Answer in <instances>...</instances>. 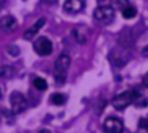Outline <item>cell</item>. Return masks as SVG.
Listing matches in <instances>:
<instances>
[{
	"label": "cell",
	"instance_id": "obj_11",
	"mask_svg": "<svg viewBox=\"0 0 148 133\" xmlns=\"http://www.w3.org/2000/svg\"><path fill=\"white\" fill-rule=\"evenodd\" d=\"M73 36H74V39H76L79 44H84L87 41V34L82 33V27H76V28L73 30Z\"/></svg>",
	"mask_w": 148,
	"mask_h": 133
},
{
	"label": "cell",
	"instance_id": "obj_15",
	"mask_svg": "<svg viewBox=\"0 0 148 133\" xmlns=\"http://www.w3.org/2000/svg\"><path fill=\"white\" fill-rule=\"evenodd\" d=\"M33 86L36 88L38 91H44L47 88V83H46L44 78H41V77H36V78L33 80Z\"/></svg>",
	"mask_w": 148,
	"mask_h": 133
},
{
	"label": "cell",
	"instance_id": "obj_4",
	"mask_svg": "<svg viewBox=\"0 0 148 133\" xmlns=\"http://www.w3.org/2000/svg\"><path fill=\"white\" fill-rule=\"evenodd\" d=\"M10 105H11V110L13 113H22L24 110L27 108V99L24 94L17 92V91H14V92H11V96H10Z\"/></svg>",
	"mask_w": 148,
	"mask_h": 133
},
{
	"label": "cell",
	"instance_id": "obj_2",
	"mask_svg": "<svg viewBox=\"0 0 148 133\" xmlns=\"http://www.w3.org/2000/svg\"><path fill=\"white\" fill-rule=\"evenodd\" d=\"M115 17V8L114 6H109V5H103V6H98L93 13V19L99 24H110Z\"/></svg>",
	"mask_w": 148,
	"mask_h": 133
},
{
	"label": "cell",
	"instance_id": "obj_1",
	"mask_svg": "<svg viewBox=\"0 0 148 133\" xmlns=\"http://www.w3.org/2000/svg\"><path fill=\"white\" fill-rule=\"evenodd\" d=\"M71 66V58L68 53H62L55 61L54 66V78L57 85H63L66 82V75H68V69Z\"/></svg>",
	"mask_w": 148,
	"mask_h": 133
},
{
	"label": "cell",
	"instance_id": "obj_10",
	"mask_svg": "<svg viewBox=\"0 0 148 133\" xmlns=\"http://www.w3.org/2000/svg\"><path fill=\"white\" fill-rule=\"evenodd\" d=\"M84 6H85L84 0H65L63 3V9L66 13H79L84 9Z\"/></svg>",
	"mask_w": 148,
	"mask_h": 133
},
{
	"label": "cell",
	"instance_id": "obj_5",
	"mask_svg": "<svg viewBox=\"0 0 148 133\" xmlns=\"http://www.w3.org/2000/svg\"><path fill=\"white\" fill-rule=\"evenodd\" d=\"M131 103H132V89L118 94V96H115L114 100H112V107H114L115 110H125V108H128Z\"/></svg>",
	"mask_w": 148,
	"mask_h": 133
},
{
	"label": "cell",
	"instance_id": "obj_22",
	"mask_svg": "<svg viewBox=\"0 0 148 133\" xmlns=\"http://www.w3.org/2000/svg\"><path fill=\"white\" fill-rule=\"evenodd\" d=\"M40 133H51L49 130H46V128H43V130H40Z\"/></svg>",
	"mask_w": 148,
	"mask_h": 133
},
{
	"label": "cell",
	"instance_id": "obj_17",
	"mask_svg": "<svg viewBox=\"0 0 148 133\" xmlns=\"http://www.w3.org/2000/svg\"><path fill=\"white\" fill-rule=\"evenodd\" d=\"M8 55H13V57H19V49L16 45H10L8 47Z\"/></svg>",
	"mask_w": 148,
	"mask_h": 133
},
{
	"label": "cell",
	"instance_id": "obj_12",
	"mask_svg": "<svg viewBox=\"0 0 148 133\" xmlns=\"http://www.w3.org/2000/svg\"><path fill=\"white\" fill-rule=\"evenodd\" d=\"M121 16L125 17V19H132V17H136V16H137V9L134 8V6L128 5L126 8H123V9H121Z\"/></svg>",
	"mask_w": 148,
	"mask_h": 133
},
{
	"label": "cell",
	"instance_id": "obj_19",
	"mask_svg": "<svg viewBox=\"0 0 148 133\" xmlns=\"http://www.w3.org/2000/svg\"><path fill=\"white\" fill-rule=\"evenodd\" d=\"M142 53H143V57H147V58H148V45H145V47H143Z\"/></svg>",
	"mask_w": 148,
	"mask_h": 133
},
{
	"label": "cell",
	"instance_id": "obj_8",
	"mask_svg": "<svg viewBox=\"0 0 148 133\" xmlns=\"http://www.w3.org/2000/svg\"><path fill=\"white\" fill-rule=\"evenodd\" d=\"M0 28H2L5 33H13L17 28V20L16 17H13L11 14H6L0 19Z\"/></svg>",
	"mask_w": 148,
	"mask_h": 133
},
{
	"label": "cell",
	"instance_id": "obj_20",
	"mask_svg": "<svg viewBox=\"0 0 148 133\" xmlns=\"http://www.w3.org/2000/svg\"><path fill=\"white\" fill-rule=\"evenodd\" d=\"M143 85H145L147 88H148V74L145 75V78H143Z\"/></svg>",
	"mask_w": 148,
	"mask_h": 133
},
{
	"label": "cell",
	"instance_id": "obj_9",
	"mask_svg": "<svg viewBox=\"0 0 148 133\" xmlns=\"http://www.w3.org/2000/svg\"><path fill=\"white\" fill-rule=\"evenodd\" d=\"M44 24H46V19H44V17H41L40 20H36V22H35L33 25H32L30 28L24 33V38H25L27 41H32L33 38H36V34L40 33V30L44 27Z\"/></svg>",
	"mask_w": 148,
	"mask_h": 133
},
{
	"label": "cell",
	"instance_id": "obj_7",
	"mask_svg": "<svg viewBox=\"0 0 148 133\" xmlns=\"http://www.w3.org/2000/svg\"><path fill=\"white\" fill-rule=\"evenodd\" d=\"M132 103L137 108H145L148 107V94L142 88L132 89Z\"/></svg>",
	"mask_w": 148,
	"mask_h": 133
},
{
	"label": "cell",
	"instance_id": "obj_13",
	"mask_svg": "<svg viewBox=\"0 0 148 133\" xmlns=\"http://www.w3.org/2000/svg\"><path fill=\"white\" fill-rule=\"evenodd\" d=\"M51 102L54 103V105H65L66 102V96L65 94H62V92H55V94H52L51 96Z\"/></svg>",
	"mask_w": 148,
	"mask_h": 133
},
{
	"label": "cell",
	"instance_id": "obj_14",
	"mask_svg": "<svg viewBox=\"0 0 148 133\" xmlns=\"http://www.w3.org/2000/svg\"><path fill=\"white\" fill-rule=\"evenodd\" d=\"M16 71L14 68H11V66H2L0 68V77H3V78H10V77H14Z\"/></svg>",
	"mask_w": 148,
	"mask_h": 133
},
{
	"label": "cell",
	"instance_id": "obj_23",
	"mask_svg": "<svg viewBox=\"0 0 148 133\" xmlns=\"http://www.w3.org/2000/svg\"><path fill=\"white\" fill-rule=\"evenodd\" d=\"M2 96H3V91H2V86H0V99H2Z\"/></svg>",
	"mask_w": 148,
	"mask_h": 133
},
{
	"label": "cell",
	"instance_id": "obj_21",
	"mask_svg": "<svg viewBox=\"0 0 148 133\" xmlns=\"http://www.w3.org/2000/svg\"><path fill=\"white\" fill-rule=\"evenodd\" d=\"M3 6H5V0H0V11L3 9Z\"/></svg>",
	"mask_w": 148,
	"mask_h": 133
},
{
	"label": "cell",
	"instance_id": "obj_6",
	"mask_svg": "<svg viewBox=\"0 0 148 133\" xmlns=\"http://www.w3.org/2000/svg\"><path fill=\"white\" fill-rule=\"evenodd\" d=\"M104 132L106 133H123V121L115 116L107 117L104 121Z\"/></svg>",
	"mask_w": 148,
	"mask_h": 133
},
{
	"label": "cell",
	"instance_id": "obj_3",
	"mask_svg": "<svg viewBox=\"0 0 148 133\" xmlns=\"http://www.w3.org/2000/svg\"><path fill=\"white\" fill-rule=\"evenodd\" d=\"M33 50L40 57H49L52 53V50H54V44H52V41L49 38L40 36V38H36V41L33 44Z\"/></svg>",
	"mask_w": 148,
	"mask_h": 133
},
{
	"label": "cell",
	"instance_id": "obj_16",
	"mask_svg": "<svg viewBox=\"0 0 148 133\" xmlns=\"http://www.w3.org/2000/svg\"><path fill=\"white\" fill-rule=\"evenodd\" d=\"M112 2H114V6H115V8H120V9L126 8V6L129 5L128 0H112Z\"/></svg>",
	"mask_w": 148,
	"mask_h": 133
},
{
	"label": "cell",
	"instance_id": "obj_18",
	"mask_svg": "<svg viewBox=\"0 0 148 133\" xmlns=\"http://www.w3.org/2000/svg\"><path fill=\"white\" fill-rule=\"evenodd\" d=\"M139 127L143 130H148V119H140L139 121Z\"/></svg>",
	"mask_w": 148,
	"mask_h": 133
}]
</instances>
